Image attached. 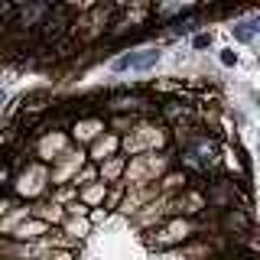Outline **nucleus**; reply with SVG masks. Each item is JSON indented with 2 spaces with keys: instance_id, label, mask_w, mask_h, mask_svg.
I'll return each mask as SVG.
<instances>
[{
  "instance_id": "14",
  "label": "nucleus",
  "mask_w": 260,
  "mask_h": 260,
  "mask_svg": "<svg viewBox=\"0 0 260 260\" xmlns=\"http://www.w3.org/2000/svg\"><path fill=\"white\" fill-rule=\"evenodd\" d=\"M185 182H189V176L185 173H169L162 179V192H176V189H185Z\"/></svg>"
},
{
  "instance_id": "15",
  "label": "nucleus",
  "mask_w": 260,
  "mask_h": 260,
  "mask_svg": "<svg viewBox=\"0 0 260 260\" xmlns=\"http://www.w3.org/2000/svg\"><path fill=\"white\" fill-rule=\"evenodd\" d=\"M134 124H137V120H134V117H111V127H114V137H117V134H127V127H130V130H134Z\"/></svg>"
},
{
  "instance_id": "20",
  "label": "nucleus",
  "mask_w": 260,
  "mask_h": 260,
  "mask_svg": "<svg viewBox=\"0 0 260 260\" xmlns=\"http://www.w3.org/2000/svg\"><path fill=\"white\" fill-rule=\"evenodd\" d=\"M4 104H7V94H4V91H0V111H4Z\"/></svg>"
},
{
  "instance_id": "3",
  "label": "nucleus",
  "mask_w": 260,
  "mask_h": 260,
  "mask_svg": "<svg viewBox=\"0 0 260 260\" xmlns=\"http://www.w3.org/2000/svg\"><path fill=\"white\" fill-rule=\"evenodd\" d=\"M153 234L156 238H150V244H156V247H162V244H182L195 234V224L185 221V218H176L173 224H166L162 231H153Z\"/></svg>"
},
{
  "instance_id": "7",
  "label": "nucleus",
  "mask_w": 260,
  "mask_h": 260,
  "mask_svg": "<svg viewBox=\"0 0 260 260\" xmlns=\"http://www.w3.org/2000/svg\"><path fill=\"white\" fill-rule=\"evenodd\" d=\"M124 169H127V159H124V156H117V153H114V156H108V159L101 162V166H98V176L104 179V185H108L111 179H117L120 173H124Z\"/></svg>"
},
{
  "instance_id": "19",
  "label": "nucleus",
  "mask_w": 260,
  "mask_h": 260,
  "mask_svg": "<svg viewBox=\"0 0 260 260\" xmlns=\"http://www.w3.org/2000/svg\"><path fill=\"white\" fill-rule=\"evenodd\" d=\"M192 46H195V49H205V46H211V32H199Z\"/></svg>"
},
{
  "instance_id": "5",
  "label": "nucleus",
  "mask_w": 260,
  "mask_h": 260,
  "mask_svg": "<svg viewBox=\"0 0 260 260\" xmlns=\"http://www.w3.org/2000/svg\"><path fill=\"white\" fill-rule=\"evenodd\" d=\"M108 108L111 111H150V101H143L140 94H114Z\"/></svg>"
},
{
  "instance_id": "13",
  "label": "nucleus",
  "mask_w": 260,
  "mask_h": 260,
  "mask_svg": "<svg viewBox=\"0 0 260 260\" xmlns=\"http://www.w3.org/2000/svg\"><path fill=\"white\" fill-rule=\"evenodd\" d=\"M231 32H234V39H238V43H250V39H254V32H257V20L238 23V26H231Z\"/></svg>"
},
{
  "instance_id": "9",
  "label": "nucleus",
  "mask_w": 260,
  "mask_h": 260,
  "mask_svg": "<svg viewBox=\"0 0 260 260\" xmlns=\"http://www.w3.org/2000/svg\"><path fill=\"white\" fill-rule=\"evenodd\" d=\"M117 143H120V140H117L114 134H111V137H101V140H98V143L91 146V159H94V162H104L108 156H114Z\"/></svg>"
},
{
  "instance_id": "4",
  "label": "nucleus",
  "mask_w": 260,
  "mask_h": 260,
  "mask_svg": "<svg viewBox=\"0 0 260 260\" xmlns=\"http://www.w3.org/2000/svg\"><path fill=\"white\" fill-rule=\"evenodd\" d=\"M202 208H208L205 195L195 192V189H182V195H179V199L173 202V208H166V211L169 215H179V211H182V215H199Z\"/></svg>"
},
{
  "instance_id": "1",
  "label": "nucleus",
  "mask_w": 260,
  "mask_h": 260,
  "mask_svg": "<svg viewBox=\"0 0 260 260\" xmlns=\"http://www.w3.org/2000/svg\"><path fill=\"white\" fill-rule=\"evenodd\" d=\"M159 62V49H137V52H124L120 59H114V72H146Z\"/></svg>"
},
{
  "instance_id": "16",
  "label": "nucleus",
  "mask_w": 260,
  "mask_h": 260,
  "mask_svg": "<svg viewBox=\"0 0 260 260\" xmlns=\"http://www.w3.org/2000/svg\"><path fill=\"white\" fill-rule=\"evenodd\" d=\"M10 182H13V169H10V166L4 162V166H0V192H4V189H7Z\"/></svg>"
},
{
  "instance_id": "8",
  "label": "nucleus",
  "mask_w": 260,
  "mask_h": 260,
  "mask_svg": "<svg viewBox=\"0 0 260 260\" xmlns=\"http://www.w3.org/2000/svg\"><path fill=\"white\" fill-rule=\"evenodd\" d=\"M98 130H104L101 117H78V124H75V137H78V140H94Z\"/></svg>"
},
{
  "instance_id": "2",
  "label": "nucleus",
  "mask_w": 260,
  "mask_h": 260,
  "mask_svg": "<svg viewBox=\"0 0 260 260\" xmlns=\"http://www.w3.org/2000/svg\"><path fill=\"white\" fill-rule=\"evenodd\" d=\"M250 224H254V215L250 211H241V208H224V215H221V228H224V234H231L234 241L238 238H247L250 234Z\"/></svg>"
},
{
  "instance_id": "10",
  "label": "nucleus",
  "mask_w": 260,
  "mask_h": 260,
  "mask_svg": "<svg viewBox=\"0 0 260 260\" xmlns=\"http://www.w3.org/2000/svg\"><path fill=\"white\" fill-rule=\"evenodd\" d=\"M32 215H36V221H65V211H62V205H55V202H52V205H32Z\"/></svg>"
},
{
  "instance_id": "6",
  "label": "nucleus",
  "mask_w": 260,
  "mask_h": 260,
  "mask_svg": "<svg viewBox=\"0 0 260 260\" xmlns=\"http://www.w3.org/2000/svg\"><path fill=\"white\" fill-rule=\"evenodd\" d=\"M43 234H49V228L43 221H23L10 231V238L13 241H36V238H43Z\"/></svg>"
},
{
  "instance_id": "12",
  "label": "nucleus",
  "mask_w": 260,
  "mask_h": 260,
  "mask_svg": "<svg viewBox=\"0 0 260 260\" xmlns=\"http://www.w3.org/2000/svg\"><path fill=\"white\" fill-rule=\"evenodd\" d=\"M104 192H108V185H104V182H98V185H91V189H85V192H81V205H85V208H91L94 205V202H101L104 199Z\"/></svg>"
},
{
  "instance_id": "18",
  "label": "nucleus",
  "mask_w": 260,
  "mask_h": 260,
  "mask_svg": "<svg viewBox=\"0 0 260 260\" xmlns=\"http://www.w3.org/2000/svg\"><path fill=\"white\" fill-rule=\"evenodd\" d=\"M39 260H75L69 254V250H52V254H46V257H39Z\"/></svg>"
},
{
  "instance_id": "11",
  "label": "nucleus",
  "mask_w": 260,
  "mask_h": 260,
  "mask_svg": "<svg viewBox=\"0 0 260 260\" xmlns=\"http://www.w3.org/2000/svg\"><path fill=\"white\" fill-rule=\"evenodd\" d=\"M65 234H72V241L88 234V218H65Z\"/></svg>"
},
{
  "instance_id": "17",
  "label": "nucleus",
  "mask_w": 260,
  "mask_h": 260,
  "mask_svg": "<svg viewBox=\"0 0 260 260\" xmlns=\"http://www.w3.org/2000/svg\"><path fill=\"white\" fill-rule=\"evenodd\" d=\"M221 65H238V52L234 49H221Z\"/></svg>"
}]
</instances>
